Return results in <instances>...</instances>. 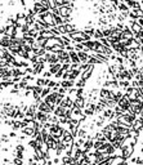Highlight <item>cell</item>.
Instances as JSON below:
<instances>
[]
</instances>
